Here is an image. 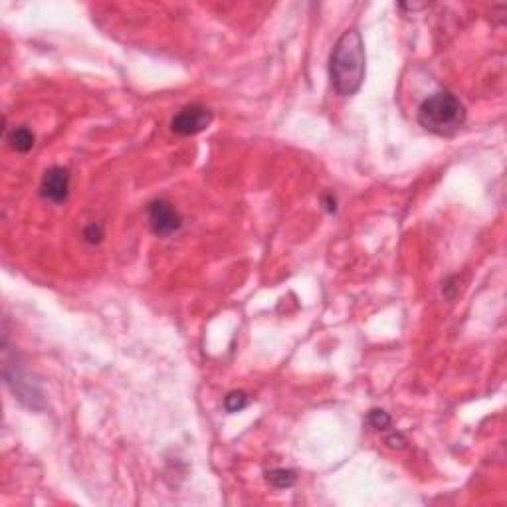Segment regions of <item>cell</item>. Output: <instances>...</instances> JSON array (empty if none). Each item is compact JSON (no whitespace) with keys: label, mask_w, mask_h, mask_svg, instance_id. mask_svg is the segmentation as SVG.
Instances as JSON below:
<instances>
[{"label":"cell","mask_w":507,"mask_h":507,"mask_svg":"<svg viewBox=\"0 0 507 507\" xmlns=\"http://www.w3.org/2000/svg\"><path fill=\"white\" fill-rule=\"evenodd\" d=\"M333 89L343 97L355 96L365 82V44L356 30H347L329 58Z\"/></svg>","instance_id":"obj_1"},{"label":"cell","mask_w":507,"mask_h":507,"mask_svg":"<svg viewBox=\"0 0 507 507\" xmlns=\"http://www.w3.org/2000/svg\"><path fill=\"white\" fill-rule=\"evenodd\" d=\"M466 121V110L460 103V99L450 94V92H436L428 96L418 108V123L424 127L426 131L440 135V137H450Z\"/></svg>","instance_id":"obj_2"},{"label":"cell","mask_w":507,"mask_h":507,"mask_svg":"<svg viewBox=\"0 0 507 507\" xmlns=\"http://www.w3.org/2000/svg\"><path fill=\"white\" fill-rule=\"evenodd\" d=\"M40 194L54 203V205H62L68 200L69 194V171L64 166H52L44 173L40 184Z\"/></svg>","instance_id":"obj_5"},{"label":"cell","mask_w":507,"mask_h":507,"mask_svg":"<svg viewBox=\"0 0 507 507\" xmlns=\"http://www.w3.org/2000/svg\"><path fill=\"white\" fill-rule=\"evenodd\" d=\"M248 402H250V398H248L246 393L234 390V393H230L228 397L224 398V409L230 412V414H234V412L244 411L248 406Z\"/></svg>","instance_id":"obj_8"},{"label":"cell","mask_w":507,"mask_h":507,"mask_svg":"<svg viewBox=\"0 0 507 507\" xmlns=\"http://www.w3.org/2000/svg\"><path fill=\"white\" fill-rule=\"evenodd\" d=\"M147 216H149L151 232L161 238L178 232L182 226L180 212L166 200H153L151 205L147 206Z\"/></svg>","instance_id":"obj_4"},{"label":"cell","mask_w":507,"mask_h":507,"mask_svg":"<svg viewBox=\"0 0 507 507\" xmlns=\"http://www.w3.org/2000/svg\"><path fill=\"white\" fill-rule=\"evenodd\" d=\"M6 141H8V145H10L16 153H28L32 147H34L36 137H34V133L28 129L26 125H20V127H12V129L6 133Z\"/></svg>","instance_id":"obj_6"},{"label":"cell","mask_w":507,"mask_h":507,"mask_svg":"<svg viewBox=\"0 0 507 507\" xmlns=\"http://www.w3.org/2000/svg\"><path fill=\"white\" fill-rule=\"evenodd\" d=\"M210 123H212V111L205 105L192 103V105L182 108L173 117L171 129H173V133H177L180 137H192V135H198L205 129H208Z\"/></svg>","instance_id":"obj_3"},{"label":"cell","mask_w":507,"mask_h":507,"mask_svg":"<svg viewBox=\"0 0 507 507\" xmlns=\"http://www.w3.org/2000/svg\"><path fill=\"white\" fill-rule=\"evenodd\" d=\"M325 205H327V210H329V212H335V198L331 200V196H325Z\"/></svg>","instance_id":"obj_11"},{"label":"cell","mask_w":507,"mask_h":507,"mask_svg":"<svg viewBox=\"0 0 507 507\" xmlns=\"http://www.w3.org/2000/svg\"><path fill=\"white\" fill-rule=\"evenodd\" d=\"M83 238H85V242H89V244H97V242H101V238H103V228H101L99 224H89V226L83 230Z\"/></svg>","instance_id":"obj_10"},{"label":"cell","mask_w":507,"mask_h":507,"mask_svg":"<svg viewBox=\"0 0 507 507\" xmlns=\"http://www.w3.org/2000/svg\"><path fill=\"white\" fill-rule=\"evenodd\" d=\"M367 420H369V424L372 426L375 430H386V428H390V424H393L388 412L379 411V409L370 411L369 416H367Z\"/></svg>","instance_id":"obj_9"},{"label":"cell","mask_w":507,"mask_h":507,"mask_svg":"<svg viewBox=\"0 0 507 507\" xmlns=\"http://www.w3.org/2000/svg\"><path fill=\"white\" fill-rule=\"evenodd\" d=\"M266 480H268V483H272L274 488H277V490H288V488H291V485L295 483L298 476H295V472H291V470L275 467V470H272V472L266 474Z\"/></svg>","instance_id":"obj_7"}]
</instances>
